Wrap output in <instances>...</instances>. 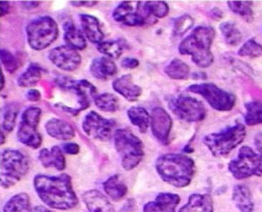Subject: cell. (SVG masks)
I'll return each instance as SVG.
<instances>
[{
	"label": "cell",
	"mask_w": 262,
	"mask_h": 212,
	"mask_svg": "<svg viewBox=\"0 0 262 212\" xmlns=\"http://www.w3.org/2000/svg\"><path fill=\"white\" fill-rule=\"evenodd\" d=\"M213 199L209 195H193L179 212H213Z\"/></svg>",
	"instance_id": "cell-25"
},
{
	"label": "cell",
	"mask_w": 262,
	"mask_h": 212,
	"mask_svg": "<svg viewBox=\"0 0 262 212\" xmlns=\"http://www.w3.org/2000/svg\"><path fill=\"white\" fill-rule=\"evenodd\" d=\"M168 107L173 114L184 121L196 123L205 119L206 110L200 100L181 94L170 100Z\"/></svg>",
	"instance_id": "cell-11"
},
{
	"label": "cell",
	"mask_w": 262,
	"mask_h": 212,
	"mask_svg": "<svg viewBox=\"0 0 262 212\" xmlns=\"http://www.w3.org/2000/svg\"><path fill=\"white\" fill-rule=\"evenodd\" d=\"M23 5H25V7L27 8H34L38 6L39 4V2H25V3H21Z\"/></svg>",
	"instance_id": "cell-50"
},
{
	"label": "cell",
	"mask_w": 262,
	"mask_h": 212,
	"mask_svg": "<svg viewBox=\"0 0 262 212\" xmlns=\"http://www.w3.org/2000/svg\"><path fill=\"white\" fill-rule=\"evenodd\" d=\"M1 62L7 73H14L17 70V61L9 50H1Z\"/></svg>",
	"instance_id": "cell-41"
},
{
	"label": "cell",
	"mask_w": 262,
	"mask_h": 212,
	"mask_svg": "<svg viewBox=\"0 0 262 212\" xmlns=\"http://www.w3.org/2000/svg\"><path fill=\"white\" fill-rule=\"evenodd\" d=\"M33 184L39 198L52 209L69 210L78 204L72 178L67 174L57 176L37 174L34 178Z\"/></svg>",
	"instance_id": "cell-1"
},
{
	"label": "cell",
	"mask_w": 262,
	"mask_h": 212,
	"mask_svg": "<svg viewBox=\"0 0 262 212\" xmlns=\"http://www.w3.org/2000/svg\"><path fill=\"white\" fill-rule=\"evenodd\" d=\"M103 186L106 195L114 202L121 200L128 193V187L117 174L104 181Z\"/></svg>",
	"instance_id": "cell-24"
},
{
	"label": "cell",
	"mask_w": 262,
	"mask_h": 212,
	"mask_svg": "<svg viewBox=\"0 0 262 212\" xmlns=\"http://www.w3.org/2000/svg\"><path fill=\"white\" fill-rule=\"evenodd\" d=\"M139 66V61L134 57H126L121 61V66L126 69H135Z\"/></svg>",
	"instance_id": "cell-44"
},
{
	"label": "cell",
	"mask_w": 262,
	"mask_h": 212,
	"mask_svg": "<svg viewBox=\"0 0 262 212\" xmlns=\"http://www.w3.org/2000/svg\"><path fill=\"white\" fill-rule=\"evenodd\" d=\"M124 41L121 39L103 41L97 46V49L100 53L106 55L111 59H118L121 56L125 48Z\"/></svg>",
	"instance_id": "cell-31"
},
{
	"label": "cell",
	"mask_w": 262,
	"mask_h": 212,
	"mask_svg": "<svg viewBox=\"0 0 262 212\" xmlns=\"http://www.w3.org/2000/svg\"><path fill=\"white\" fill-rule=\"evenodd\" d=\"M31 212H54L51 210L48 209L46 206H36L35 207L32 208Z\"/></svg>",
	"instance_id": "cell-49"
},
{
	"label": "cell",
	"mask_w": 262,
	"mask_h": 212,
	"mask_svg": "<svg viewBox=\"0 0 262 212\" xmlns=\"http://www.w3.org/2000/svg\"><path fill=\"white\" fill-rule=\"evenodd\" d=\"M147 5L154 17L163 18L169 12V7L165 2H147Z\"/></svg>",
	"instance_id": "cell-42"
},
{
	"label": "cell",
	"mask_w": 262,
	"mask_h": 212,
	"mask_svg": "<svg viewBox=\"0 0 262 212\" xmlns=\"http://www.w3.org/2000/svg\"><path fill=\"white\" fill-rule=\"evenodd\" d=\"M114 120L107 119L96 111L86 115L82 123V130L90 138L100 141H107L112 137Z\"/></svg>",
	"instance_id": "cell-12"
},
{
	"label": "cell",
	"mask_w": 262,
	"mask_h": 212,
	"mask_svg": "<svg viewBox=\"0 0 262 212\" xmlns=\"http://www.w3.org/2000/svg\"><path fill=\"white\" fill-rule=\"evenodd\" d=\"M115 148L119 154L121 165L126 171L138 166L144 156L143 142L128 129H120L114 133Z\"/></svg>",
	"instance_id": "cell-4"
},
{
	"label": "cell",
	"mask_w": 262,
	"mask_h": 212,
	"mask_svg": "<svg viewBox=\"0 0 262 212\" xmlns=\"http://www.w3.org/2000/svg\"><path fill=\"white\" fill-rule=\"evenodd\" d=\"M165 73L173 80H185L190 73V68L186 62L175 58L165 68Z\"/></svg>",
	"instance_id": "cell-32"
},
{
	"label": "cell",
	"mask_w": 262,
	"mask_h": 212,
	"mask_svg": "<svg viewBox=\"0 0 262 212\" xmlns=\"http://www.w3.org/2000/svg\"><path fill=\"white\" fill-rule=\"evenodd\" d=\"M254 144L258 152L259 153V155L262 157V133L256 135L254 138Z\"/></svg>",
	"instance_id": "cell-46"
},
{
	"label": "cell",
	"mask_w": 262,
	"mask_h": 212,
	"mask_svg": "<svg viewBox=\"0 0 262 212\" xmlns=\"http://www.w3.org/2000/svg\"><path fill=\"white\" fill-rule=\"evenodd\" d=\"M80 23L84 35L90 42L98 45L103 42L104 34L100 28L99 20L96 17L91 14H81Z\"/></svg>",
	"instance_id": "cell-21"
},
{
	"label": "cell",
	"mask_w": 262,
	"mask_h": 212,
	"mask_svg": "<svg viewBox=\"0 0 262 212\" xmlns=\"http://www.w3.org/2000/svg\"><path fill=\"white\" fill-rule=\"evenodd\" d=\"M114 20L130 27L143 26L152 20L147 2H122L113 12Z\"/></svg>",
	"instance_id": "cell-8"
},
{
	"label": "cell",
	"mask_w": 262,
	"mask_h": 212,
	"mask_svg": "<svg viewBox=\"0 0 262 212\" xmlns=\"http://www.w3.org/2000/svg\"><path fill=\"white\" fill-rule=\"evenodd\" d=\"M229 170L236 179L262 177V157L249 146H242L238 156L229 163Z\"/></svg>",
	"instance_id": "cell-9"
},
{
	"label": "cell",
	"mask_w": 262,
	"mask_h": 212,
	"mask_svg": "<svg viewBox=\"0 0 262 212\" xmlns=\"http://www.w3.org/2000/svg\"><path fill=\"white\" fill-rule=\"evenodd\" d=\"M48 134L60 141H68L74 138V129L68 122L59 118H51L45 125Z\"/></svg>",
	"instance_id": "cell-19"
},
{
	"label": "cell",
	"mask_w": 262,
	"mask_h": 212,
	"mask_svg": "<svg viewBox=\"0 0 262 212\" xmlns=\"http://www.w3.org/2000/svg\"><path fill=\"white\" fill-rule=\"evenodd\" d=\"M10 10V4L8 2H1L0 3V15L3 17L9 12Z\"/></svg>",
	"instance_id": "cell-47"
},
{
	"label": "cell",
	"mask_w": 262,
	"mask_h": 212,
	"mask_svg": "<svg viewBox=\"0 0 262 212\" xmlns=\"http://www.w3.org/2000/svg\"><path fill=\"white\" fill-rule=\"evenodd\" d=\"M17 137L18 141L30 148L37 149L42 145V136L37 131V127L32 126L23 122L18 129Z\"/></svg>",
	"instance_id": "cell-23"
},
{
	"label": "cell",
	"mask_w": 262,
	"mask_h": 212,
	"mask_svg": "<svg viewBox=\"0 0 262 212\" xmlns=\"http://www.w3.org/2000/svg\"><path fill=\"white\" fill-rule=\"evenodd\" d=\"M156 168L161 179L178 188L190 184L195 172V163L188 156L178 154H166L159 156Z\"/></svg>",
	"instance_id": "cell-2"
},
{
	"label": "cell",
	"mask_w": 262,
	"mask_h": 212,
	"mask_svg": "<svg viewBox=\"0 0 262 212\" xmlns=\"http://www.w3.org/2000/svg\"><path fill=\"white\" fill-rule=\"evenodd\" d=\"M187 90L202 96L212 109L218 111H231L236 104V98L234 94L224 91L213 83L193 84Z\"/></svg>",
	"instance_id": "cell-10"
},
{
	"label": "cell",
	"mask_w": 262,
	"mask_h": 212,
	"mask_svg": "<svg viewBox=\"0 0 262 212\" xmlns=\"http://www.w3.org/2000/svg\"><path fill=\"white\" fill-rule=\"evenodd\" d=\"M180 202L179 195L171 193H160L154 202L147 203L143 212H176Z\"/></svg>",
	"instance_id": "cell-18"
},
{
	"label": "cell",
	"mask_w": 262,
	"mask_h": 212,
	"mask_svg": "<svg viewBox=\"0 0 262 212\" xmlns=\"http://www.w3.org/2000/svg\"><path fill=\"white\" fill-rule=\"evenodd\" d=\"M215 30L209 26H199L192 31L179 46V53L190 55L199 67H209L213 62L211 48L215 37Z\"/></svg>",
	"instance_id": "cell-3"
},
{
	"label": "cell",
	"mask_w": 262,
	"mask_h": 212,
	"mask_svg": "<svg viewBox=\"0 0 262 212\" xmlns=\"http://www.w3.org/2000/svg\"><path fill=\"white\" fill-rule=\"evenodd\" d=\"M131 123L138 128L140 132H146L150 123V116L144 108L133 106L127 112Z\"/></svg>",
	"instance_id": "cell-28"
},
{
	"label": "cell",
	"mask_w": 262,
	"mask_h": 212,
	"mask_svg": "<svg viewBox=\"0 0 262 212\" xmlns=\"http://www.w3.org/2000/svg\"><path fill=\"white\" fill-rule=\"evenodd\" d=\"M59 87L73 92L78 97L79 110L84 111L89 107L91 100L96 98V88L87 80H73L69 78H57Z\"/></svg>",
	"instance_id": "cell-13"
},
{
	"label": "cell",
	"mask_w": 262,
	"mask_h": 212,
	"mask_svg": "<svg viewBox=\"0 0 262 212\" xmlns=\"http://www.w3.org/2000/svg\"><path fill=\"white\" fill-rule=\"evenodd\" d=\"M91 72L94 78L106 80L117 73L118 68L113 59L99 57L95 58L91 62Z\"/></svg>",
	"instance_id": "cell-20"
},
{
	"label": "cell",
	"mask_w": 262,
	"mask_h": 212,
	"mask_svg": "<svg viewBox=\"0 0 262 212\" xmlns=\"http://www.w3.org/2000/svg\"><path fill=\"white\" fill-rule=\"evenodd\" d=\"M173 120L166 110L156 107L150 114V127L154 137L162 144L167 145L169 142L170 131Z\"/></svg>",
	"instance_id": "cell-15"
},
{
	"label": "cell",
	"mask_w": 262,
	"mask_h": 212,
	"mask_svg": "<svg viewBox=\"0 0 262 212\" xmlns=\"http://www.w3.org/2000/svg\"><path fill=\"white\" fill-rule=\"evenodd\" d=\"M28 170V160L23 153L14 149H6L2 152L0 180L4 188L7 189L17 184Z\"/></svg>",
	"instance_id": "cell-7"
},
{
	"label": "cell",
	"mask_w": 262,
	"mask_h": 212,
	"mask_svg": "<svg viewBox=\"0 0 262 212\" xmlns=\"http://www.w3.org/2000/svg\"><path fill=\"white\" fill-rule=\"evenodd\" d=\"M246 134L245 125L236 123L220 132L207 135L203 141L213 156L220 157L228 155L236 148L245 140Z\"/></svg>",
	"instance_id": "cell-5"
},
{
	"label": "cell",
	"mask_w": 262,
	"mask_h": 212,
	"mask_svg": "<svg viewBox=\"0 0 262 212\" xmlns=\"http://www.w3.org/2000/svg\"><path fill=\"white\" fill-rule=\"evenodd\" d=\"M62 151L70 155H76L80 152V146L76 143H66L62 145Z\"/></svg>",
	"instance_id": "cell-43"
},
{
	"label": "cell",
	"mask_w": 262,
	"mask_h": 212,
	"mask_svg": "<svg viewBox=\"0 0 262 212\" xmlns=\"http://www.w3.org/2000/svg\"><path fill=\"white\" fill-rule=\"evenodd\" d=\"M245 121L247 125H256L262 123V103L250 102L245 105Z\"/></svg>",
	"instance_id": "cell-36"
},
{
	"label": "cell",
	"mask_w": 262,
	"mask_h": 212,
	"mask_svg": "<svg viewBox=\"0 0 262 212\" xmlns=\"http://www.w3.org/2000/svg\"><path fill=\"white\" fill-rule=\"evenodd\" d=\"M98 3L97 2H72V5L76 7H93Z\"/></svg>",
	"instance_id": "cell-48"
},
{
	"label": "cell",
	"mask_w": 262,
	"mask_h": 212,
	"mask_svg": "<svg viewBox=\"0 0 262 212\" xmlns=\"http://www.w3.org/2000/svg\"><path fill=\"white\" fill-rule=\"evenodd\" d=\"M31 200L26 193H19L9 199L5 204L3 212H31Z\"/></svg>",
	"instance_id": "cell-29"
},
{
	"label": "cell",
	"mask_w": 262,
	"mask_h": 212,
	"mask_svg": "<svg viewBox=\"0 0 262 212\" xmlns=\"http://www.w3.org/2000/svg\"><path fill=\"white\" fill-rule=\"evenodd\" d=\"M228 6L231 12L237 14L247 23L254 20V12L252 2H228Z\"/></svg>",
	"instance_id": "cell-35"
},
{
	"label": "cell",
	"mask_w": 262,
	"mask_h": 212,
	"mask_svg": "<svg viewBox=\"0 0 262 212\" xmlns=\"http://www.w3.org/2000/svg\"><path fill=\"white\" fill-rule=\"evenodd\" d=\"M42 68L36 63H31L24 73L17 78L19 87L30 88L37 85L42 77Z\"/></svg>",
	"instance_id": "cell-30"
},
{
	"label": "cell",
	"mask_w": 262,
	"mask_h": 212,
	"mask_svg": "<svg viewBox=\"0 0 262 212\" xmlns=\"http://www.w3.org/2000/svg\"><path fill=\"white\" fill-rule=\"evenodd\" d=\"M29 46L35 50H42L55 42L59 35L56 22L50 16L35 18L26 27Z\"/></svg>",
	"instance_id": "cell-6"
},
{
	"label": "cell",
	"mask_w": 262,
	"mask_h": 212,
	"mask_svg": "<svg viewBox=\"0 0 262 212\" xmlns=\"http://www.w3.org/2000/svg\"><path fill=\"white\" fill-rule=\"evenodd\" d=\"M82 199L89 212H116L109 199L98 190L85 192Z\"/></svg>",
	"instance_id": "cell-16"
},
{
	"label": "cell",
	"mask_w": 262,
	"mask_h": 212,
	"mask_svg": "<svg viewBox=\"0 0 262 212\" xmlns=\"http://www.w3.org/2000/svg\"><path fill=\"white\" fill-rule=\"evenodd\" d=\"M113 89L130 102L138 100L143 92L141 88L134 83L130 74L123 75L114 80Z\"/></svg>",
	"instance_id": "cell-17"
},
{
	"label": "cell",
	"mask_w": 262,
	"mask_h": 212,
	"mask_svg": "<svg viewBox=\"0 0 262 212\" xmlns=\"http://www.w3.org/2000/svg\"><path fill=\"white\" fill-rule=\"evenodd\" d=\"M27 99L31 102L38 101L41 98V93L39 91L36 89L29 90L28 92L26 93Z\"/></svg>",
	"instance_id": "cell-45"
},
{
	"label": "cell",
	"mask_w": 262,
	"mask_h": 212,
	"mask_svg": "<svg viewBox=\"0 0 262 212\" xmlns=\"http://www.w3.org/2000/svg\"><path fill=\"white\" fill-rule=\"evenodd\" d=\"M64 39L67 46L73 49L82 50L85 49L86 43L85 36L73 23L67 22L64 24Z\"/></svg>",
	"instance_id": "cell-27"
},
{
	"label": "cell",
	"mask_w": 262,
	"mask_h": 212,
	"mask_svg": "<svg viewBox=\"0 0 262 212\" xmlns=\"http://www.w3.org/2000/svg\"><path fill=\"white\" fill-rule=\"evenodd\" d=\"M1 76H2L1 90H3V88H4V85H5V83H4V82H5V78H4V75H3V72H2Z\"/></svg>",
	"instance_id": "cell-51"
},
{
	"label": "cell",
	"mask_w": 262,
	"mask_h": 212,
	"mask_svg": "<svg viewBox=\"0 0 262 212\" xmlns=\"http://www.w3.org/2000/svg\"><path fill=\"white\" fill-rule=\"evenodd\" d=\"M41 114H42V111L39 108H28L23 113L21 122L32 126L37 127L40 120Z\"/></svg>",
	"instance_id": "cell-40"
},
{
	"label": "cell",
	"mask_w": 262,
	"mask_h": 212,
	"mask_svg": "<svg viewBox=\"0 0 262 212\" xmlns=\"http://www.w3.org/2000/svg\"><path fill=\"white\" fill-rule=\"evenodd\" d=\"M238 55L241 57L255 58L262 56V46L254 38L249 39L238 50Z\"/></svg>",
	"instance_id": "cell-38"
},
{
	"label": "cell",
	"mask_w": 262,
	"mask_h": 212,
	"mask_svg": "<svg viewBox=\"0 0 262 212\" xmlns=\"http://www.w3.org/2000/svg\"><path fill=\"white\" fill-rule=\"evenodd\" d=\"M94 103L100 111L105 112H116L119 109V100L114 94L109 93H103L94 98Z\"/></svg>",
	"instance_id": "cell-34"
},
{
	"label": "cell",
	"mask_w": 262,
	"mask_h": 212,
	"mask_svg": "<svg viewBox=\"0 0 262 212\" xmlns=\"http://www.w3.org/2000/svg\"><path fill=\"white\" fill-rule=\"evenodd\" d=\"M193 25V19L188 14L181 16L176 19L173 25V32L176 36L184 35L186 32L192 28Z\"/></svg>",
	"instance_id": "cell-39"
},
{
	"label": "cell",
	"mask_w": 262,
	"mask_h": 212,
	"mask_svg": "<svg viewBox=\"0 0 262 212\" xmlns=\"http://www.w3.org/2000/svg\"><path fill=\"white\" fill-rule=\"evenodd\" d=\"M50 62L64 71H74L80 66L81 56L76 50L68 46L54 48L48 54Z\"/></svg>",
	"instance_id": "cell-14"
},
{
	"label": "cell",
	"mask_w": 262,
	"mask_h": 212,
	"mask_svg": "<svg viewBox=\"0 0 262 212\" xmlns=\"http://www.w3.org/2000/svg\"><path fill=\"white\" fill-rule=\"evenodd\" d=\"M38 159L45 168L54 166L58 171H63L66 166V160L62 149L57 145L51 150L42 149L39 153Z\"/></svg>",
	"instance_id": "cell-22"
},
{
	"label": "cell",
	"mask_w": 262,
	"mask_h": 212,
	"mask_svg": "<svg viewBox=\"0 0 262 212\" xmlns=\"http://www.w3.org/2000/svg\"><path fill=\"white\" fill-rule=\"evenodd\" d=\"M17 114L18 109L15 105H7L4 110L1 133H3L5 136L14 130Z\"/></svg>",
	"instance_id": "cell-37"
},
{
	"label": "cell",
	"mask_w": 262,
	"mask_h": 212,
	"mask_svg": "<svg viewBox=\"0 0 262 212\" xmlns=\"http://www.w3.org/2000/svg\"><path fill=\"white\" fill-rule=\"evenodd\" d=\"M232 199L242 212H252L254 202L250 190L245 185H237L233 191Z\"/></svg>",
	"instance_id": "cell-26"
},
{
	"label": "cell",
	"mask_w": 262,
	"mask_h": 212,
	"mask_svg": "<svg viewBox=\"0 0 262 212\" xmlns=\"http://www.w3.org/2000/svg\"><path fill=\"white\" fill-rule=\"evenodd\" d=\"M224 40L229 46H236L242 42V34L234 23L224 22L220 26Z\"/></svg>",
	"instance_id": "cell-33"
}]
</instances>
